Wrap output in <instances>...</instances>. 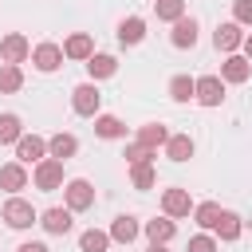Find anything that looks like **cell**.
I'll return each mask as SVG.
<instances>
[{"label": "cell", "instance_id": "cell-28", "mask_svg": "<svg viewBox=\"0 0 252 252\" xmlns=\"http://www.w3.org/2000/svg\"><path fill=\"white\" fill-rule=\"evenodd\" d=\"M197 94V79H189V75H173L169 79V98L173 102H189Z\"/></svg>", "mask_w": 252, "mask_h": 252}, {"label": "cell", "instance_id": "cell-18", "mask_svg": "<svg viewBox=\"0 0 252 252\" xmlns=\"http://www.w3.org/2000/svg\"><path fill=\"white\" fill-rule=\"evenodd\" d=\"M169 43L181 47V51L193 47V43H197V20H193V16H181V20L173 24V32H169Z\"/></svg>", "mask_w": 252, "mask_h": 252}, {"label": "cell", "instance_id": "cell-13", "mask_svg": "<svg viewBox=\"0 0 252 252\" xmlns=\"http://www.w3.org/2000/svg\"><path fill=\"white\" fill-rule=\"evenodd\" d=\"M142 232L150 236V244H169V240L177 236V220L161 213V217H154V220H146V224H142Z\"/></svg>", "mask_w": 252, "mask_h": 252}, {"label": "cell", "instance_id": "cell-10", "mask_svg": "<svg viewBox=\"0 0 252 252\" xmlns=\"http://www.w3.org/2000/svg\"><path fill=\"white\" fill-rule=\"evenodd\" d=\"M220 79H224V83H236V87L248 83V79H252V59H248V55H236V51L224 55V63H220Z\"/></svg>", "mask_w": 252, "mask_h": 252}, {"label": "cell", "instance_id": "cell-27", "mask_svg": "<svg viewBox=\"0 0 252 252\" xmlns=\"http://www.w3.org/2000/svg\"><path fill=\"white\" fill-rule=\"evenodd\" d=\"M20 138H24L20 114H0V146H16Z\"/></svg>", "mask_w": 252, "mask_h": 252}, {"label": "cell", "instance_id": "cell-31", "mask_svg": "<svg viewBox=\"0 0 252 252\" xmlns=\"http://www.w3.org/2000/svg\"><path fill=\"white\" fill-rule=\"evenodd\" d=\"M154 12H158V20L177 24V20L185 16V0H154Z\"/></svg>", "mask_w": 252, "mask_h": 252}, {"label": "cell", "instance_id": "cell-7", "mask_svg": "<svg viewBox=\"0 0 252 252\" xmlns=\"http://www.w3.org/2000/svg\"><path fill=\"white\" fill-rule=\"evenodd\" d=\"M193 102H201V106H220V102H224V79H220V75H201Z\"/></svg>", "mask_w": 252, "mask_h": 252}, {"label": "cell", "instance_id": "cell-35", "mask_svg": "<svg viewBox=\"0 0 252 252\" xmlns=\"http://www.w3.org/2000/svg\"><path fill=\"white\" fill-rule=\"evenodd\" d=\"M16 252H51V248H47L43 240H24V244H20Z\"/></svg>", "mask_w": 252, "mask_h": 252}, {"label": "cell", "instance_id": "cell-5", "mask_svg": "<svg viewBox=\"0 0 252 252\" xmlns=\"http://www.w3.org/2000/svg\"><path fill=\"white\" fill-rule=\"evenodd\" d=\"M43 158H51V154H47V138H39V134H24V138L16 142V161H24V165H39Z\"/></svg>", "mask_w": 252, "mask_h": 252}, {"label": "cell", "instance_id": "cell-22", "mask_svg": "<svg viewBox=\"0 0 252 252\" xmlns=\"http://www.w3.org/2000/svg\"><path fill=\"white\" fill-rule=\"evenodd\" d=\"M213 232H217V236H220V240H224V244H232V240H240V232H244V220H240V217H236V213H228V209H224V213H220V220H217V228H213Z\"/></svg>", "mask_w": 252, "mask_h": 252}, {"label": "cell", "instance_id": "cell-33", "mask_svg": "<svg viewBox=\"0 0 252 252\" xmlns=\"http://www.w3.org/2000/svg\"><path fill=\"white\" fill-rule=\"evenodd\" d=\"M232 20L240 28H252V0H232Z\"/></svg>", "mask_w": 252, "mask_h": 252}, {"label": "cell", "instance_id": "cell-17", "mask_svg": "<svg viewBox=\"0 0 252 252\" xmlns=\"http://www.w3.org/2000/svg\"><path fill=\"white\" fill-rule=\"evenodd\" d=\"M138 232H142V224H138V217H130V213H122V217L110 220V240H118V244L138 240Z\"/></svg>", "mask_w": 252, "mask_h": 252}, {"label": "cell", "instance_id": "cell-23", "mask_svg": "<svg viewBox=\"0 0 252 252\" xmlns=\"http://www.w3.org/2000/svg\"><path fill=\"white\" fill-rule=\"evenodd\" d=\"M94 134L106 138V142H114V138H126V126L114 114H94Z\"/></svg>", "mask_w": 252, "mask_h": 252}, {"label": "cell", "instance_id": "cell-29", "mask_svg": "<svg viewBox=\"0 0 252 252\" xmlns=\"http://www.w3.org/2000/svg\"><path fill=\"white\" fill-rule=\"evenodd\" d=\"M130 185H134V189H154V185H158V169H154V161L130 165Z\"/></svg>", "mask_w": 252, "mask_h": 252}, {"label": "cell", "instance_id": "cell-6", "mask_svg": "<svg viewBox=\"0 0 252 252\" xmlns=\"http://www.w3.org/2000/svg\"><path fill=\"white\" fill-rule=\"evenodd\" d=\"M63 59H67V55H63L59 43H35V47H32V63H35V71H43V75L59 71Z\"/></svg>", "mask_w": 252, "mask_h": 252}, {"label": "cell", "instance_id": "cell-32", "mask_svg": "<svg viewBox=\"0 0 252 252\" xmlns=\"http://www.w3.org/2000/svg\"><path fill=\"white\" fill-rule=\"evenodd\" d=\"M158 158V150H150V146H142V142H130L126 146V161L130 165H142V161H154Z\"/></svg>", "mask_w": 252, "mask_h": 252}, {"label": "cell", "instance_id": "cell-21", "mask_svg": "<svg viewBox=\"0 0 252 252\" xmlns=\"http://www.w3.org/2000/svg\"><path fill=\"white\" fill-rule=\"evenodd\" d=\"M134 142H142V146H150V150H158V146H165V142H169V130H165L161 122H146V126H138V134H134Z\"/></svg>", "mask_w": 252, "mask_h": 252}, {"label": "cell", "instance_id": "cell-9", "mask_svg": "<svg viewBox=\"0 0 252 252\" xmlns=\"http://www.w3.org/2000/svg\"><path fill=\"white\" fill-rule=\"evenodd\" d=\"M28 55H32V43H28L24 32H8V35L0 39V59H4V63H24Z\"/></svg>", "mask_w": 252, "mask_h": 252}, {"label": "cell", "instance_id": "cell-3", "mask_svg": "<svg viewBox=\"0 0 252 252\" xmlns=\"http://www.w3.org/2000/svg\"><path fill=\"white\" fill-rule=\"evenodd\" d=\"M32 181H35V189H43V193L63 189V161H59V158H43L39 165H32Z\"/></svg>", "mask_w": 252, "mask_h": 252}, {"label": "cell", "instance_id": "cell-1", "mask_svg": "<svg viewBox=\"0 0 252 252\" xmlns=\"http://www.w3.org/2000/svg\"><path fill=\"white\" fill-rule=\"evenodd\" d=\"M0 217H4V224H8V228H32V224H39V213H35V209H32V201H24L20 193H12V197L4 201Z\"/></svg>", "mask_w": 252, "mask_h": 252}, {"label": "cell", "instance_id": "cell-11", "mask_svg": "<svg viewBox=\"0 0 252 252\" xmlns=\"http://www.w3.org/2000/svg\"><path fill=\"white\" fill-rule=\"evenodd\" d=\"M161 213L173 217V220L189 217V213H193V197H189V189H165V193H161Z\"/></svg>", "mask_w": 252, "mask_h": 252}, {"label": "cell", "instance_id": "cell-26", "mask_svg": "<svg viewBox=\"0 0 252 252\" xmlns=\"http://www.w3.org/2000/svg\"><path fill=\"white\" fill-rule=\"evenodd\" d=\"M20 87H24L20 63H0V94H16Z\"/></svg>", "mask_w": 252, "mask_h": 252}, {"label": "cell", "instance_id": "cell-2", "mask_svg": "<svg viewBox=\"0 0 252 252\" xmlns=\"http://www.w3.org/2000/svg\"><path fill=\"white\" fill-rule=\"evenodd\" d=\"M98 106H102V94H98L94 79H91V83H79V87L71 91V110H75L79 118H94Z\"/></svg>", "mask_w": 252, "mask_h": 252}, {"label": "cell", "instance_id": "cell-14", "mask_svg": "<svg viewBox=\"0 0 252 252\" xmlns=\"http://www.w3.org/2000/svg\"><path fill=\"white\" fill-rule=\"evenodd\" d=\"M63 55H67V59H79V63H87V59L94 55V39H91L87 32H71V35L63 39Z\"/></svg>", "mask_w": 252, "mask_h": 252}, {"label": "cell", "instance_id": "cell-19", "mask_svg": "<svg viewBox=\"0 0 252 252\" xmlns=\"http://www.w3.org/2000/svg\"><path fill=\"white\" fill-rule=\"evenodd\" d=\"M47 154H51V158H59V161H67V158H75V154H79V138L59 130V134H51V138H47Z\"/></svg>", "mask_w": 252, "mask_h": 252}, {"label": "cell", "instance_id": "cell-25", "mask_svg": "<svg viewBox=\"0 0 252 252\" xmlns=\"http://www.w3.org/2000/svg\"><path fill=\"white\" fill-rule=\"evenodd\" d=\"M87 71H91V79H94V83H98V79H110V75L118 71V59H114V55H98V51H94V55L87 59Z\"/></svg>", "mask_w": 252, "mask_h": 252}, {"label": "cell", "instance_id": "cell-8", "mask_svg": "<svg viewBox=\"0 0 252 252\" xmlns=\"http://www.w3.org/2000/svg\"><path fill=\"white\" fill-rule=\"evenodd\" d=\"M213 43H217V51L232 55L236 47H244V28H240L236 20H228V24H217V32H213Z\"/></svg>", "mask_w": 252, "mask_h": 252}, {"label": "cell", "instance_id": "cell-15", "mask_svg": "<svg viewBox=\"0 0 252 252\" xmlns=\"http://www.w3.org/2000/svg\"><path fill=\"white\" fill-rule=\"evenodd\" d=\"M0 189H4V193H20V189H28V165H24V161H8V165H0Z\"/></svg>", "mask_w": 252, "mask_h": 252}, {"label": "cell", "instance_id": "cell-36", "mask_svg": "<svg viewBox=\"0 0 252 252\" xmlns=\"http://www.w3.org/2000/svg\"><path fill=\"white\" fill-rule=\"evenodd\" d=\"M244 55L252 59V35H244Z\"/></svg>", "mask_w": 252, "mask_h": 252}, {"label": "cell", "instance_id": "cell-34", "mask_svg": "<svg viewBox=\"0 0 252 252\" xmlns=\"http://www.w3.org/2000/svg\"><path fill=\"white\" fill-rule=\"evenodd\" d=\"M189 252H217V236L213 232H197L189 240Z\"/></svg>", "mask_w": 252, "mask_h": 252}, {"label": "cell", "instance_id": "cell-30", "mask_svg": "<svg viewBox=\"0 0 252 252\" xmlns=\"http://www.w3.org/2000/svg\"><path fill=\"white\" fill-rule=\"evenodd\" d=\"M106 248H110V232L102 228H87L79 236V252H106Z\"/></svg>", "mask_w": 252, "mask_h": 252}, {"label": "cell", "instance_id": "cell-12", "mask_svg": "<svg viewBox=\"0 0 252 252\" xmlns=\"http://www.w3.org/2000/svg\"><path fill=\"white\" fill-rule=\"evenodd\" d=\"M39 224H43V232H51V236H67L75 220H71V209H67V205H63V209L55 205V209H43V213H39Z\"/></svg>", "mask_w": 252, "mask_h": 252}, {"label": "cell", "instance_id": "cell-20", "mask_svg": "<svg viewBox=\"0 0 252 252\" xmlns=\"http://www.w3.org/2000/svg\"><path fill=\"white\" fill-rule=\"evenodd\" d=\"M161 150H165V158H169V161H189L197 146H193V138H189V134H169V142H165Z\"/></svg>", "mask_w": 252, "mask_h": 252}, {"label": "cell", "instance_id": "cell-37", "mask_svg": "<svg viewBox=\"0 0 252 252\" xmlns=\"http://www.w3.org/2000/svg\"><path fill=\"white\" fill-rule=\"evenodd\" d=\"M146 252H169V248H165V244H150Z\"/></svg>", "mask_w": 252, "mask_h": 252}, {"label": "cell", "instance_id": "cell-24", "mask_svg": "<svg viewBox=\"0 0 252 252\" xmlns=\"http://www.w3.org/2000/svg\"><path fill=\"white\" fill-rule=\"evenodd\" d=\"M220 213H224V209H220L217 201H201V205H193V220H197V224H201L205 232H213V228H217Z\"/></svg>", "mask_w": 252, "mask_h": 252}, {"label": "cell", "instance_id": "cell-16", "mask_svg": "<svg viewBox=\"0 0 252 252\" xmlns=\"http://www.w3.org/2000/svg\"><path fill=\"white\" fill-rule=\"evenodd\" d=\"M142 39H146V20H142V16L118 20V43H122V47H134V43H142Z\"/></svg>", "mask_w": 252, "mask_h": 252}, {"label": "cell", "instance_id": "cell-4", "mask_svg": "<svg viewBox=\"0 0 252 252\" xmlns=\"http://www.w3.org/2000/svg\"><path fill=\"white\" fill-rule=\"evenodd\" d=\"M63 201H67L71 213H87V209H94V185L87 177H75V181L63 185Z\"/></svg>", "mask_w": 252, "mask_h": 252}]
</instances>
